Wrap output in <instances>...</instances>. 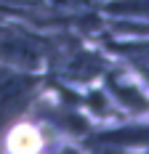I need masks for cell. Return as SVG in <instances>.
<instances>
[{
	"label": "cell",
	"instance_id": "6",
	"mask_svg": "<svg viewBox=\"0 0 149 154\" xmlns=\"http://www.w3.org/2000/svg\"><path fill=\"white\" fill-rule=\"evenodd\" d=\"M109 85H112L115 96H117L125 106H131V109H136V106L144 109V96H141V91H136V88H131V85H125V82L117 80V77H109Z\"/></svg>",
	"mask_w": 149,
	"mask_h": 154
},
{
	"label": "cell",
	"instance_id": "5",
	"mask_svg": "<svg viewBox=\"0 0 149 154\" xmlns=\"http://www.w3.org/2000/svg\"><path fill=\"white\" fill-rule=\"evenodd\" d=\"M147 138V133H144V128H122V130H112V133H104V136H99L96 143H144Z\"/></svg>",
	"mask_w": 149,
	"mask_h": 154
},
{
	"label": "cell",
	"instance_id": "11",
	"mask_svg": "<svg viewBox=\"0 0 149 154\" xmlns=\"http://www.w3.org/2000/svg\"><path fill=\"white\" fill-rule=\"evenodd\" d=\"M59 154H77V152H59Z\"/></svg>",
	"mask_w": 149,
	"mask_h": 154
},
{
	"label": "cell",
	"instance_id": "1",
	"mask_svg": "<svg viewBox=\"0 0 149 154\" xmlns=\"http://www.w3.org/2000/svg\"><path fill=\"white\" fill-rule=\"evenodd\" d=\"M35 88H37V80L32 75H11L0 82V130L11 125L30 106Z\"/></svg>",
	"mask_w": 149,
	"mask_h": 154
},
{
	"label": "cell",
	"instance_id": "2",
	"mask_svg": "<svg viewBox=\"0 0 149 154\" xmlns=\"http://www.w3.org/2000/svg\"><path fill=\"white\" fill-rule=\"evenodd\" d=\"M43 43L27 35V32H16L0 27V61L16 64V66H37L43 61Z\"/></svg>",
	"mask_w": 149,
	"mask_h": 154
},
{
	"label": "cell",
	"instance_id": "9",
	"mask_svg": "<svg viewBox=\"0 0 149 154\" xmlns=\"http://www.w3.org/2000/svg\"><path fill=\"white\" fill-rule=\"evenodd\" d=\"M88 104H90V109H96L99 114H104V112H106V96H104V93H90Z\"/></svg>",
	"mask_w": 149,
	"mask_h": 154
},
{
	"label": "cell",
	"instance_id": "3",
	"mask_svg": "<svg viewBox=\"0 0 149 154\" xmlns=\"http://www.w3.org/2000/svg\"><path fill=\"white\" fill-rule=\"evenodd\" d=\"M104 69V59L93 56L88 51H74L67 53V59L61 64V75L69 77V80H90Z\"/></svg>",
	"mask_w": 149,
	"mask_h": 154
},
{
	"label": "cell",
	"instance_id": "7",
	"mask_svg": "<svg viewBox=\"0 0 149 154\" xmlns=\"http://www.w3.org/2000/svg\"><path fill=\"white\" fill-rule=\"evenodd\" d=\"M35 146H37V136L32 130H27V128L16 130L14 138H11V152L14 154H32Z\"/></svg>",
	"mask_w": 149,
	"mask_h": 154
},
{
	"label": "cell",
	"instance_id": "4",
	"mask_svg": "<svg viewBox=\"0 0 149 154\" xmlns=\"http://www.w3.org/2000/svg\"><path fill=\"white\" fill-rule=\"evenodd\" d=\"M45 120H48V122H56L59 128L69 130V133H83V130L88 128L85 120H83L77 112H72V109H67V106H51L45 112Z\"/></svg>",
	"mask_w": 149,
	"mask_h": 154
},
{
	"label": "cell",
	"instance_id": "10",
	"mask_svg": "<svg viewBox=\"0 0 149 154\" xmlns=\"http://www.w3.org/2000/svg\"><path fill=\"white\" fill-rule=\"evenodd\" d=\"M59 5H72V8H83V5H93L99 0H56Z\"/></svg>",
	"mask_w": 149,
	"mask_h": 154
},
{
	"label": "cell",
	"instance_id": "8",
	"mask_svg": "<svg viewBox=\"0 0 149 154\" xmlns=\"http://www.w3.org/2000/svg\"><path fill=\"white\" fill-rule=\"evenodd\" d=\"M109 11L112 14H138L144 16V11H147V0H120V3H112L109 5Z\"/></svg>",
	"mask_w": 149,
	"mask_h": 154
}]
</instances>
